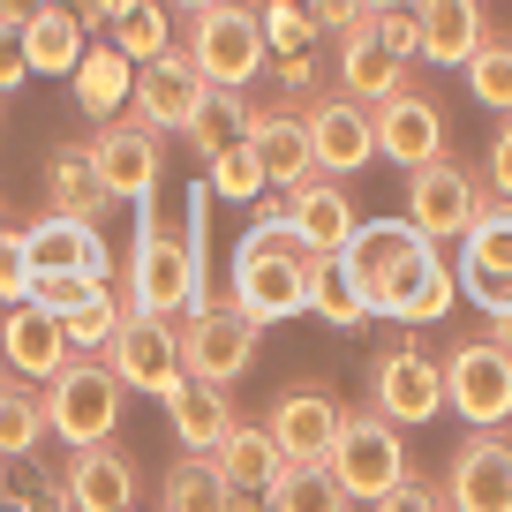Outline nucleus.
Returning a JSON list of instances; mask_svg holds the SVG:
<instances>
[{
    "instance_id": "nucleus-1",
    "label": "nucleus",
    "mask_w": 512,
    "mask_h": 512,
    "mask_svg": "<svg viewBox=\"0 0 512 512\" xmlns=\"http://www.w3.org/2000/svg\"><path fill=\"white\" fill-rule=\"evenodd\" d=\"M211 189H189V226H159V211L136 204V249L121 272V302L144 317H189L204 302V234H211Z\"/></svg>"
},
{
    "instance_id": "nucleus-2",
    "label": "nucleus",
    "mask_w": 512,
    "mask_h": 512,
    "mask_svg": "<svg viewBox=\"0 0 512 512\" xmlns=\"http://www.w3.org/2000/svg\"><path fill=\"white\" fill-rule=\"evenodd\" d=\"M309 264H317V249L287 226V196H272L256 211V226L234 241V302L256 324L302 317L309 309Z\"/></svg>"
},
{
    "instance_id": "nucleus-3",
    "label": "nucleus",
    "mask_w": 512,
    "mask_h": 512,
    "mask_svg": "<svg viewBox=\"0 0 512 512\" xmlns=\"http://www.w3.org/2000/svg\"><path fill=\"white\" fill-rule=\"evenodd\" d=\"M339 256H347L354 294H362L369 317H400L407 294H415L422 279H430V264H437V249H430L407 219H362Z\"/></svg>"
},
{
    "instance_id": "nucleus-4",
    "label": "nucleus",
    "mask_w": 512,
    "mask_h": 512,
    "mask_svg": "<svg viewBox=\"0 0 512 512\" xmlns=\"http://www.w3.org/2000/svg\"><path fill=\"white\" fill-rule=\"evenodd\" d=\"M121 392L128 384L113 377L106 354H68L61 377H46V430L61 437L68 452L113 445V430H121Z\"/></svg>"
},
{
    "instance_id": "nucleus-5",
    "label": "nucleus",
    "mask_w": 512,
    "mask_h": 512,
    "mask_svg": "<svg viewBox=\"0 0 512 512\" xmlns=\"http://www.w3.org/2000/svg\"><path fill=\"white\" fill-rule=\"evenodd\" d=\"M324 467L339 475V490L354 497V505H377L384 490H400L407 482V437L400 422H384L377 407H362V415L339 422L332 452H324Z\"/></svg>"
},
{
    "instance_id": "nucleus-6",
    "label": "nucleus",
    "mask_w": 512,
    "mask_h": 512,
    "mask_svg": "<svg viewBox=\"0 0 512 512\" xmlns=\"http://www.w3.org/2000/svg\"><path fill=\"white\" fill-rule=\"evenodd\" d=\"M189 61L204 83H219V91H241L249 76H264V16H256L249 0H219V8H204V16H189Z\"/></svg>"
},
{
    "instance_id": "nucleus-7",
    "label": "nucleus",
    "mask_w": 512,
    "mask_h": 512,
    "mask_svg": "<svg viewBox=\"0 0 512 512\" xmlns=\"http://www.w3.org/2000/svg\"><path fill=\"white\" fill-rule=\"evenodd\" d=\"M106 362H113V377H121L128 392H151V400H166V392H181V384H189L181 324H174V317H144V309H128V317H121Z\"/></svg>"
},
{
    "instance_id": "nucleus-8",
    "label": "nucleus",
    "mask_w": 512,
    "mask_h": 512,
    "mask_svg": "<svg viewBox=\"0 0 512 512\" xmlns=\"http://www.w3.org/2000/svg\"><path fill=\"white\" fill-rule=\"evenodd\" d=\"M445 407L467 430H505L512 422V354L497 339H467L445 354Z\"/></svg>"
},
{
    "instance_id": "nucleus-9",
    "label": "nucleus",
    "mask_w": 512,
    "mask_h": 512,
    "mask_svg": "<svg viewBox=\"0 0 512 512\" xmlns=\"http://www.w3.org/2000/svg\"><path fill=\"white\" fill-rule=\"evenodd\" d=\"M256 332L264 324L249 317V309L226 294V302H196V317L181 324V354H189V377H204V384H234V377H249V362H256Z\"/></svg>"
},
{
    "instance_id": "nucleus-10",
    "label": "nucleus",
    "mask_w": 512,
    "mask_h": 512,
    "mask_svg": "<svg viewBox=\"0 0 512 512\" xmlns=\"http://www.w3.org/2000/svg\"><path fill=\"white\" fill-rule=\"evenodd\" d=\"M91 166H98L113 204H151V189H159V174H166V136L144 128L136 113H113L91 136Z\"/></svg>"
},
{
    "instance_id": "nucleus-11",
    "label": "nucleus",
    "mask_w": 512,
    "mask_h": 512,
    "mask_svg": "<svg viewBox=\"0 0 512 512\" xmlns=\"http://www.w3.org/2000/svg\"><path fill=\"white\" fill-rule=\"evenodd\" d=\"M482 204H490V196H482V181L467 174L460 159H430V166H415V174H407V226H415L422 241H460L467 226L482 219Z\"/></svg>"
},
{
    "instance_id": "nucleus-12",
    "label": "nucleus",
    "mask_w": 512,
    "mask_h": 512,
    "mask_svg": "<svg viewBox=\"0 0 512 512\" xmlns=\"http://www.w3.org/2000/svg\"><path fill=\"white\" fill-rule=\"evenodd\" d=\"M369 407L384 422H400V430H422V422L445 415V369L422 347H384L369 362Z\"/></svg>"
},
{
    "instance_id": "nucleus-13",
    "label": "nucleus",
    "mask_w": 512,
    "mask_h": 512,
    "mask_svg": "<svg viewBox=\"0 0 512 512\" xmlns=\"http://www.w3.org/2000/svg\"><path fill=\"white\" fill-rule=\"evenodd\" d=\"M452 279L482 317L512 309V204H482V219L460 234V272Z\"/></svg>"
},
{
    "instance_id": "nucleus-14",
    "label": "nucleus",
    "mask_w": 512,
    "mask_h": 512,
    "mask_svg": "<svg viewBox=\"0 0 512 512\" xmlns=\"http://www.w3.org/2000/svg\"><path fill=\"white\" fill-rule=\"evenodd\" d=\"M369 128H377V159H392L400 174H415V166L430 159H452L445 151V106H437L430 91H392L384 106H369Z\"/></svg>"
},
{
    "instance_id": "nucleus-15",
    "label": "nucleus",
    "mask_w": 512,
    "mask_h": 512,
    "mask_svg": "<svg viewBox=\"0 0 512 512\" xmlns=\"http://www.w3.org/2000/svg\"><path fill=\"white\" fill-rule=\"evenodd\" d=\"M339 422H347V407H339L324 384H287V392L272 400V415H264V430L279 437L287 467H317L324 452H332Z\"/></svg>"
},
{
    "instance_id": "nucleus-16",
    "label": "nucleus",
    "mask_w": 512,
    "mask_h": 512,
    "mask_svg": "<svg viewBox=\"0 0 512 512\" xmlns=\"http://www.w3.org/2000/svg\"><path fill=\"white\" fill-rule=\"evenodd\" d=\"M445 512H512V445L475 430L445 467Z\"/></svg>"
},
{
    "instance_id": "nucleus-17",
    "label": "nucleus",
    "mask_w": 512,
    "mask_h": 512,
    "mask_svg": "<svg viewBox=\"0 0 512 512\" xmlns=\"http://www.w3.org/2000/svg\"><path fill=\"white\" fill-rule=\"evenodd\" d=\"M196 98H204V76H196V61L174 46V53H159V61H144V68H136L128 113H136L144 128H159V136H189Z\"/></svg>"
},
{
    "instance_id": "nucleus-18",
    "label": "nucleus",
    "mask_w": 512,
    "mask_h": 512,
    "mask_svg": "<svg viewBox=\"0 0 512 512\" xmlns=\"http://www.w3.org/2000/svg\"><path fill=\"white\" fill-rule=\"evenodd\" d=\"M302 121H309V159H317V174L347 181V174H362V166L377 159V128H369V106H354L347 91H339V98H317Z\"/></svg>"
},
{
    "instance_id": "nucleus-19",
    "label": "nucleus",
    "mask_w": 512,
    "mask_h": 512,
    "mask_svg": "<svg viewBox=\"0 0 512 512\" xmlns=\"http://www.w3.org/2000/svg\"><path fill=\"white\" fill-rule=\"evenodd\" d=\"M0 362L16 369L23 384L61 377V362H68V324L53 317V309H38V302H8V317H0Z\"/></svg>"
},
{
    "instance_id": "nucleus-20",
    "label": "nucleus",
    "mask_w": 512,
    "mask_h": 512,
    "mask_svg": "<svg viewBox=\"0 0 512 512\" xmlns=\"http://www.w3.org/2000/svg\"><path fill=\"white\" fill-rule=\"evenodd\" d=\"M287 226H294V234H302L317 256H339V249L354 241V226H362V219H354V196L339 189L332 174H309L302 189H287Z\"/></svg>"
},
{
    "instance_id": "nucleus-21",
    "label": "nucleus",
    "mask_w": 512,
    "mask_h": 512,
    "mask_svg": "<svg viewBox=\"0 0 512 512\" xmlns=\"http://www.w3.org/2000/svg\"><path fill=\"white\" fill-rule=\"evenodd\" d=\"M249 151H256V166H264L272 189H302V181L317 174V159H309V121L287 113V106L249 113Z\"/></svg>"
},
{
    "instance_id": "nucleus-22",
    "label": "nucleus",
    "mask_w": 512,
    "mask_h": 512,
    "mask_svg": "<svg viewBox=\"0 0 512 512\" xmlns=\"http://www.w3.org/2000/svg\"><path fill=\"white\" fill-rule=\"evenodd\" d=\"M166 415H174V437H181V452H196V460H211V452L234 437V400H226V384H204V377H189L181 392H166Z\"/></svg>"
},
{
    "instance_id": "nucleus-23",
    "label": "nucleus",
    "mask_w": 512,
    "mask_h": 512,
    "mask_svg": "<svg viewBox=\"0 0 512 512\" xmlns=\"http://www.w3.org/2000/svg\"><path fill=\"white\" fill-rule=\"evenodd\" d=\"M415 16H422V61H437V68H467L475 46L490 38L482 0H415Z\"/></svg>"
},
{
    "instance_id": "nucleus-24",
    "label": "nucleus",
    "mask_w": 512,
    "mask_h": 512,
    "mask_svg": "<svg viewBox=\"0 0 512 512\" xmlns=\"http://www.w3.org/2000/svg\"><path fill=\"white\" fill-rule=\"evenodd\" d=\"M23 249H31V272H68V264H83V272L113 279V256H106V241H98V226L61 219V211H46L38 226H23Z\"/></svg>"
},
{
    "instance_id": "nucleus-25",
    "label": "nucleus",
    "mask_w": 512,
    "mask_h": 512,
    "mask_svg": "<svg viewBox=\"0 0 512 512\" xmlns=\"http://www.w3.org/2000/svg\"><path fill=\"white\" fill-rule=\"evenodd\" d=\"M339 83H347L354 106H384L392 91H407V61H392V53L377 46L369 16L354 23V31H339Z\"/></svg>"
},
{
    "instance_id": "nucleus-26",
    "label": "nucleus",
    "mask_w": 512,
    "mask_h": 512,
    "mask_svg": "<svg viewBox=\"0 0 512 512\" xmlns=\"http://www.w3.org/2000/svg\"><path fill=\"white\" fill-rule=\"evenodd\" d=\"M136 505V467L128 452L113 445H91L68 460V512H128Z\"/></svg>"
},
{
    "instance_id": "nucleus-27",
    "label": "nucleus",
    "mask_w": 512,
    "mask_h": 512,
    "mask_svg": "<svg viewBox=\"0 0 512 512\" xmlns=\"http://www.w3.org/2000/svg\"><path fill=\"white\" fill-rule=\"evenodd\" d=\"M211 460L234 482V497H272V482L287 475V452H279V437L264 430V422H234V437H226Z\"/></svg>"
},
{
    "instance_id": "nucleus-28",
    "label": "nucleus",
    "mask_w": 512,
    "mask_h": 512,
    "mask_svg": "<svg viewBox=\"0 0 512 512\" xmlns=\"http://www.w3.org/2000/svg\"><path fill=\"white\" fill-rule=\"evenodd\" d=\"M46 196H53V211L61 219H83V226H98L113 211V196H106V181H98V166H91V144H61L46 159Z\"/></svg>"
},
{
    "instance_id": "nucleus-29",
    "label": "nucleus",
    "mask_w": 512,
    "mask_h": 512,
    "mask_svg": "<svg viewBox=\"0 0 512 512\" xmlns=\"http://www.w3.org/2000/svg\"><path fill=\"white\" fill-rule=\"evenodd\" d=\"M23 61H31V76H76V61H83V16L68 8V0H46V8L23 23Z\"/></svg>"
},
{
    "instance_id": "nucleus-30",
    "label": "nucleus",
    "mask_w": 512,
    "mask_h": 512,
    "mask_svg": "<svg viewBox=\"0 0 512 512\" xmlns=\"http://www.w3.org/2000/svg\"><path fill=\"white\" fill-rule=\"evenodd\" d=\"M76 113H91V121H113V113L128 106V91H136V61H128L121 46H83L76 61Z\"/></svg>"
},
{
    "instance_id": "nucleus-31",
    "label": "nucleus",
    "mask_w": 512,
    "mask_h": 512,
    "mask_svg": "<svg viewBox=\"0 0 512 512\" xmlns=\"http://www.w3.org/2000/svg\"><path fill=\"white\" fill-rule=\"evenodd\" d=\"M241 136H249V106H241V91H219V83H204V98H196V113H189V144H196V159H219V151H234Z\"/></svg>"
},
{
    "instance_id": "nucleus-32",
    "label": "nucleus",
    "mask_w": 512,
    "mask_h": 512,
    "mask_svg": "<svg viewBox=\"0 0 512 512\" xmlns=\"http://www.w3.org/2000/svg\"><path fill=\"white\" fill-rule=\"evenodd\" d=\"M46 430V392L23 377H0V460H31Z\"/></svg>"
},
{
    "instance_id": "nucleus-33",
    "label": "nucleus",
    "mask_w": 512,
    "mask_h": 512,
    "mask_svg": "<svg viewBox=\"0 0 512 512\" xmlns=\"http://www.w3.org/2000/svg\"><path fill=\"white\" fill-rule=\"evenodd\" d=\"M159 512H234V482L219 475V460L181 452V460L166 467V505Z\"/></svg>"
},
{
    "instance_id": "nucleus-34",
    "label": "nucleus",
    "mask_w": 512,
    "mask_h": 512,
    "mask_svg": "<svg viewBox=\"0 0 512 512\" xmlns=\"http://www.w3.org/2000/svg\"><path fill=\"white\" fill-rule=\"evenodd\" d=\"M264 505H272V512H354V497L339 490V475L317 460V467H287Z\"/></svg>"
},
{
    "instance_id": "nucleus-35",
    "label": "nucleus",
    "mask_w": 512,
    "mask_h": 512,
    "mask_svg": "<svg viewBox=\"0 0 512 512\" xmlns=\"http://www.w3.org/2000/svg\"><path fill=\"white\" fill-rule=\"evenodd\" d=\"M309 309H317L324 324H339V332H354V324L369 317V309H362V294H354L347 256H317V264H309Z\"/></svg>"
},
{
    "instance_id": "nucleus-36",
    "label": "nucleus",
    "mask_w": 512,
    "mask_h": 512,
    "mask_svg": "<svg viewBox=\"0 0 512 512\" xmlns=\"http://www.w3.org/2000/svg\"><path fill=\"white\" fill-rule=\"evenodd\" d=\"M204 189L219 196V204H256V196L272 189V181H264V166H256V151H249V136H241L234 151H219V159L204 166Z\"/></svg>"
},
{
    "instance_id": "nucleus-37",
    "label": "nucleus",
    "mask_w": 512,
    "mask_h": 512,
    "mask_svg": "<svg viewBox=\"0 0 512 512\" xmlns=\"http://www.w3.org/2000/svg\"><path fill=\"white\" fill-rule=\"evenodd\" d=\"M113 46H121L136 68L159 61V53H174V23H166V8H159V0H136V8L113 23Z\"/></svg>"
},
{
    "instance_id": "nucleus-38",
    "label": "nucleus",
    "mask_w": 512,
    "mask_h": 512,
    "mask_svg": "<svg viewBox=\"0 0 512 512\" xmlns=\"http://www.w3.org/2000/svg\"><path fill=\"white\" fill-rule=\"evenodd\" d=\"M121 317H128V302H121L113 287H98L76 317H61V324H68V354H106L113 332H121Z\"/></svg>"
},
{
    "instance_id": "nucleus-39",
    "label": "nucleus",
    "mask_w": 512,
    "mask_h": 512,
    "mask_svg": "<svg viewBox=\"0 0 512 512\" xmlns=\"http://www.w3.org/2000/svg\"><path fill=\"white\" fill-rule=\"evenodd\" d=\"M256 16H264V53H279V61H287V53H317V38H324L302 0H264Z\"/></svg>"
},
{
    "instance_id": "nucleus-40",
    "label": "nucleus",
    "mask_w": 512,
    "mask_h": 512,
    "mask_svg": "<svg viewBox=\"0 0 512 512\" xmlns=\"http://www.w3.org/2000/svg\"><path fill=\"white\" fill-rule=\"evenodd\" d=\"M467 91L490 113H512V38H482L475 61H467Z\"/></svg>"
},
{
    "instance_id": "nucleus-41",
    "label": "nucleus",
    "mask_w": 512,
    "mask_h": 512,
    "mask_svg": "<svg viewBox=\"0 0 512 512\" xmlns=\"http://www.w3.org/2000/svg\"><path fill=\"white\" fill-rule=\"evenodd\" d=\"M98 287H113V279H98V272H83V264H68V272H31V294H23V302L53 309V317H76V309L91 302Z\"/></svg>"
},
{
    "instance_id": "nucleus-42",
    "label": "nucleus",
    "mask_w": 512,
    "mask_h": 512,
    "mask_svg": "<svg viewBox=\"0 0 512 512\" xmlns=\"http://www.w3.org/2000/svg\"><path fill=\"white\" fill-rule=\"evenodd\" d=\"M452 302H460V279H452L445 264H430V279H422V287L407 294L400 324H445V317H452Z\"/></svg>"
},
{
    "instance_id": "nucleus-43",
    "label": "nucleus",
    "mask_w": 512,
    "mask_h": 512,
    "mask_svg": "<svg viewBox=\"0 0 512 512\" xmlns=\"http://www.w3.org/2000/svg\"><path fill=\"white\" fill-rule=\"evenodd\" d=\"M369 31H377V46L392 53V61H422V16H415V0H407V8H377Z\"/></svg>"
},
{
    "instance_id": "nucleus-44",
    "label": "nucleus",
    "mask_w": 512,
    "mask_h": 512,
    "mask_svg": "<svg viewBox=\"0 0 512 512\" xmlns=\"http://www.w3.org/2000/svg\"><path fill=\"white\" fill-rule=\"evenodd\" d=\"M23 294H31V249H23V234H0V309Z\"/></svg>"
},
{
    "instance_id": "nucleus-45",
    "label": "nucleus",
    "mask_w": 512,
    "mask_h": 512,
    "mask_svg": "<svg viewBox=\"0 0 512 512\" xmlns=\"http://www.w3.org/2000/svg\"><path fill=\"white\" fill-rule=\"evenodd\" d=\"M377 512H445V497H437V482H415V475H407L400 490L377 497Z\"/></svg>"
},
{
    "instance_id": "nucleus-46",
    "label": "nucleus",
    "mask_w": 512,
    "mask_h": 512,
    "mask_svg": "<svg viewBox=\"0 0 512 512\" xmlns=\"http://www.w3.org/2000/svg\"><path fill=\"white\" fill-rule=\"evenodd\" d=\"M23 76H31V61H23V23H0V98L16 91Z\"/></svg>"
},
{
    "instance_id": "nucleus-47",
    "label": "nucleus",
    "mask_w": 512,
    "mask_h": 512,
    "mask_svg": "<svg viewBox=\"0 0 512 512\" xmlns=\"http://www.w3.org/2000/svg\"><path fill=\"white\" fill-rule=\"evenodd\" d=\"M490 189H497V204H512V113H505V128L490 136Z\"/></svg>"
},
{
    "instance_id": "nucleus-48",
    "label": "nucleus",
    "mask_w": 512,
    "mask_h": 512,
    "mask_svg": "<svg viewBox=\"0 0 512 512\" xmlns=\"http://www.w3.org/2000/svg\"><path fill=\"white\" fill-rule=\"evenodd\" d=\"M309 16H317V31H354L362 23V0H302Z\"/></svg>"
},
{
    "instance_id": "nucleus-49",
    "label": "nucleus",
    "mask_w": 512,
    "mask_h": 512,
    "mask_svg": "<svg viewBox=\"0 0 512 512\" xmlns=\"http://www.w3.org/2000/svg\"><path fill=\"white\" fill-rule=\"evenodd\" d=\"M128 8H136V0H76V16H83V23H121Z\"/></svg>"
},
{
    "instance_id": "nucleus-50",
    "label": "nucleus",
    "mask_w": 512,
    "mask_h": 512,
    "mask_svg": "<svg viewBox=\"0 0 512 512\" xmlns=\"http://www.w3.org/2000/svg\"><path fill=\"white\" fill-rule=\"evenodd\" d=\"M279 83H287V91H309V83H317V68H309V53H287V61H279Z\"/></svg>"
},
{
    "instance_id": "nucleus-51",
    "label": "nucleus",
    "mask_w": 512,
    "mask_h": 512,
    "mask_svg": "<svg viewBox=\"0 0 512 512\" xmlns=\"http://www.w3.org/2000/svg\"><path fill=\"white\" fill-rule=\"evenodd\" d=\"M490 339H497V347L512 354V309H497V317H490Z\"/></svg>"
},
{
    "instance_id": "nucleus-52",
    "label": "nucleus",
    "mask_w": 512,
    "mask_h": 512,
    "mask_svg": "<svg viewBox=\"0 0 512 512\" xmlns=\"http://www.w3.org/2000/svg\"><path fill=\"white\" fill-rule=\"evenodd\" d=\"M174 8L181 16H204V8H219V0H174Z\"/></svg>"
},
{
    "instance_id": "nucleus-53",
    "label": "nucleus",
    "mask_w": 512,
    "mask_h": 512,
    "mask_svg": "<svg viewBox=\"0 0 512 512\" xmlns=\"http://www.w3.org/2000/svg\"><path fill=\"white\" fill-rule=\"evenodd\" d=\"M0 512H38V505H31V497H0Z\"/></svg>"
},
{
    "instance_id": "nucleus-54",
    "label": "nucleus",
    "mask_w": 512,
    "mask_h": 512,
    "mask_svg": "<svg viewBox=\"0 0 512 512\" xmlns=\"http://www.w3.org/2000/svg\"><path fill=\"white\" fill-rule=\"evenodd\" d=\"M377 8H407V0H362V16H377Z\"/></svg>"
},
{
    "instance_id": "nucleus-55",
    "label": "nucleus",
    "mask_w": 512,
    "mask_h": 512,
    "mask_svg": "<svg viewBox=\"0 0 512 512\" xmlns=\"http://www.w3.org/2000/svg\"><path fill=\"white\" fill-rule=\"evenodd\" d=\"M0 234H8V219H0Z\"/></svg>"
},
{
    "instance_id": "nucleus-56",
    "label": "nucleus",
    "mask_w": 512,
    "mask_h": 512,
    "mask_svg": "<svg viewBox=\"0 0 512 512\" xmlns=\"http://www.w3.org/2000/svg\"><path fill=\"white\" fill-rule=\"evenodd\" d=\"M128 512H136V505H128Z\"/></svg>"
}]
</instances>
